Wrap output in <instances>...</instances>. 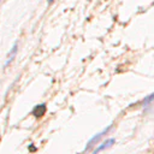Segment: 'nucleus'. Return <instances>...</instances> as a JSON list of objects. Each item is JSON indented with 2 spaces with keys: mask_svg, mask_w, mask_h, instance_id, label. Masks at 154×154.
Listing matches in <instances>:
<instances>
[{
  "mask_svg": "<svg viewBox=\"0 0 154 154\" xmlns=\"http://www.w3.org/2000/svg\"><path fill=\"white\" fill-rule=\"evenodd\" d=\"M16 52H17V45H14V47L12 48V52L8 54V59H7V61H6V64H8L12 59H13V57L16 55Z\"/></svg>",
  "mask_w": 154,
  "mask_h": 154,
  "instance_id": "f257e3e1",
  "label": "nucleus"
},
{
  "mask_svg": "<svg viewBox=\"0 0 154 154\" xmlns=\"http://www.w3.org/2000/svg\"><path fill=\"white\" fill-rule=\"evenodd\" d=\"M153 100H154V94H152V95H149V96H148L147 99H144V100H143V105L146 106V105L150 103V102H152Z\"/></svg>",
  "mask_w": 154,
  "mask_h": 154,
  "instance_id": "f03ea898",
  "label": "nucleus"
},
{
  "mask_svg": "<svg viewBox=\"0 0 154 154\" xmlns=\"http://www.w3.org/2000/svg\"><path fill=\"white\" fill-rule=\"evenodd\" d=\"M53 1H54V0H48V2H53Z\"/></svg>",
  "mask_w": 154,
  "mask_h": 154,
  "instance_id": "7ed1b4c3",
  "label": "nucleus"
},
{
  "mask_svg": "<svg viewBox=\"0 0 154 154\" xmlns=\"http://www.w3.org/2000/svg\"><path fill=\"white\" fill-rule=\"evenodd\" d=\"M0 1H2V0H0Z\"/></svg>",
  "mask_w": 154,
  "mask_h": 154,
  "instance_id": "20e7f679",
  "label": "nucleus"
}]
</instances>
